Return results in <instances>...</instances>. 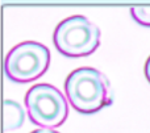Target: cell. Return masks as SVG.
<instances>
[{"label": "cell", "instance_id": "1", "mask_svg": "<svg viewBox=\"0 0 150 133\" xmlns=\"http://www.w3.org/2000/svg\"><path fill=\"white\" fill-rule=\"evenodd\" d=\"M65 95L76 112L92 115L113 103V90L108 78L93 67H79L65 81Z\"/></svg>", "mask_w": 150, "mask_h": 133}, {"label": "cell", "instance_id": "2", "mask_svg": "<svg viewBox=\"0 0 150 133\" xmlns=\"http://www.w3.org/2000/svg\"><path fill=\"white\" fill-rule=\"evenodd\" d=\"M53 44L65 57H87L100 45V30L87 17L74 15L62 20L55 26Z\"/></svg>", "mask_w": 150, "mask_h": 133}, {"label": "cell", "instance_id": "3", "mask_svg": "<svg viewBox=\"0 0 150 133\" xmlns=\"http://www.w3.org/2000/svg\"><path fill=\"white\" fill-rule=\"evenodd\" d=\"M29 120L41 128H57L66 121L69 100L57 87L47 83L34 84L25 95Z\"/></svg>", "mask_w": 150, "mask_h": 133}, {"label": "cell", "instance_id": "4", "mask_svg": "<svg viewBox=\"0 0 150 133\" xmlns=\"http://www.w3.org/2000/svg\"><path fill=\"white\" fill-rule=\"evenodd\" d=\"M50 65V52L44 44L24 41L13 46L4 59V73L15 83H30L42 76Z\"/></svg>", "mask_w": 150, "mask_h": 133}, {"label": "cell", "instance_id": "5", "mask_svg": "<svg viewBox=\"0 0 150 133\" xmlns=\"http://www.w3.org/2000/svg\"><path fill=\"white\" fill-rule=\"evenodd\" d=\"M25 120V111L15 100H4V129L15 131L20 128Z\"/></svg>", "mask_w": 150, "mask_h": 133}, {"label": "cell", "instance_id": "6", "mask_svg": "<svg viewBox=\"0 0 150 133\" xmlns=\"http://www.w3.org/2000/svg\"><path fill=\"white\" fill-rule=\"evenodd\" d=\"M129 12L138 25L150 28V5H134L129 9Z\"/></svg>", "mask_w": 150, "mask_h": 133}, {"label": "cell", "instance_id": "7", "mask_svg": "<svg viewBox=\"0 0 150 133\" xmlns=\"http://www.w3.org/2000/svg\"><path fill=\"white\" fill-rule=\"evenodd\" d=\"M144 71H145V76H146V81L150 83V55L149 58L146 59L145 62V67H144Z\"/></svg>", "mask_w": 150, "mask_h": 133}, {"label": "cell", "instance_id": "8", "mask_svg": "<svg viewBox=\"0 0 150 133\" xmlns=\"http://www.w3.org/2000/svg\"><path fill=\"white\" fill-rule=\"evenodd\" d=\"M30 133H59V132L53 128H41V127H40L38 129H36V131H33Z\"/></svg>", "mask_w": 150, "mask_h": 133}]
</instances>
